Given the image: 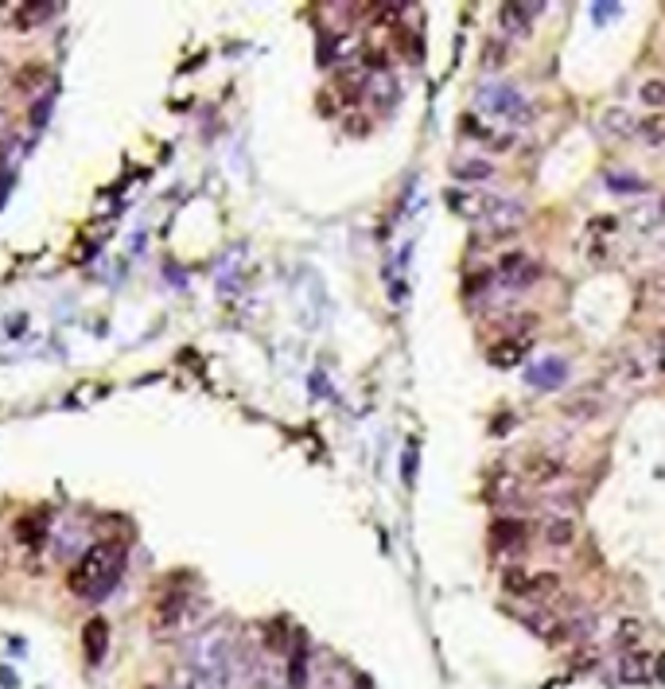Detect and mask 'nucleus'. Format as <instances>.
<instances>
[{"label": "nucleus", "instance_id": "obj_19", "mask_svg": "<svg viewBox=\"0 0 665 689\" xmlns=\"http://www.w3.org/2000/svg\"><path fill=\"white\" fill-rule=\"evenodd\" d=\"M39 82H43V67H24V71H20V86H24V90H32Z\"/></svg>", "mask_w": 665, "mask_h": 689}, {"label": "nucleus", "instance_id": "obj_10", "mask_svg": "<svg viewBox=\"0 0 665 689\" xmlns=\"http://www.w3.org/2000/svg\"><path fill=\"white\" fill-rule=\"evenodd\" d=\"M502 588H506L510 596H533V569H506Z\"/></svg>", "mask_w": 665, "mask_h": 689}, {"label": "nucleus", "instance_id": "obj_15", "mask_svg": "<svg viewBox=\"0 0 665 689\" xmlns=\"http://www.w3.org/2000/svg\"><path fill=\"white\" fill-rule=\"evenodd\" d=\"M455 176H459V180H487L490 164H483V160H467V164L455 168Z\"/></svg>", "mask_w": 665, "mask_h": 689}, {"label": "nucleus", "instance_id": "obj_22", "mask_svg": "<svg viewBox=\"0 0 665 689\" xmlns=\"http://www.w3.org/2000/svg\"><path fill=\"white\" fill-rule=\"evenodd\" d=\"M0 125H4V113H0Z\"/></svg>", "mask_w": 665, "mask_h": 689}, {"label": "nucleus", "instance_id": "obj_9", "mask_svg": "<svg viewBox=\"0 0 665 689\" xmlns=\"http://www.w3.org/2000/svg\"><path fill=\"white\" fill-rule=\"evenodd\" d=\"M634 133H638L646 145H665V113H650V117H642Z\"/></svg>", "mask_w": 665, "mask_h": 689}, {"label": "nucleus", "instance_id": "obj_18", "mask_svg": "<svg viewBox=\"0 0 665 689\" xmlns=\"http://www.w3.org/2000/svg\"><path fill=\"white\" fill-rule=\"evenodd\" d=\"M518 351H522V343H510V347H498V351H494V363H498V366L518 363Z\"/></svg>", "mask_w": 665, "mask_h": 689}, {"label": "nucleus", "instance_id": "obj_11", "mask_svg": "<svg viewBox=\"0 0 665 689\" xmlns=\"http://www.w3.org/2000/svg\"><path fill=\"white\" fill-rule=\"evenodd\" d=\"M623 678H627V682H646V678H654V658H646V654H627Z\"/></svg>", "mask_w": 665, "mask_h": 689}, {"label": "nucleus", "instance_id": "obj_4", "mask_svg": "<svg viewBox=\"0 0 665 689\" xmlns=\"http://www.w3.org/2000/svg\"><path fill=\"white\" fill-rule=\"evenodd\" d=\"M541 12H545V4H537V0H529V4H522V0L502 4V28L506 32H525Z\"/></svg>", "mask_w": 665, "mask_h": 689}, {"label": "nucleus", "instance_id": "obj_5", "mask_svg": "<svg viewBox=\"0 0 665 689\" xmlns=\"http://www.w3.org/2000/svg\"><path fill=\"white\" fill-rule=\"evenodd\" d=\"M82 647H86V658L90 666H98L105 658V647H109V623L105 619H90L86 631H82Z\"/></svg>", "mask_w": 665, "mask_h": 689}, {"label": "nucleus", "instance_id": "obj_3", "mask_svg": "<svg viewBox=\"0 0 665 689\" xmlns=\"http://www.w3.org/2000/svg\"><path fill=\"white\" fill-rule=\"evenodd\" d=\"M187 612V592H164V600L152 608V635H172Z\"/></svg>", "mask_w": 665, "mask_h": 689}, {"label": "nucleus", "instance_id": "obj_6", "mask_svg": "<svg viewBox=\"0 0 665 689\" xmlns=\"http://www.w3.org/2000/svg\"><path fill=\"white\" fill-rule=\"evenodd\" d=\"M490 542H494V549H522L525 526L518 518H498V522L490 526Z\"/></svg>", "mask_w": 665, "mask_h": 689}, {"label": "nucleus", "instance_id": "obj_1", "mask_svg": "<svg viewBox=\"0 0 665 689\" xmlns=\"http://www.w3.org/2000/svg\"><path fill=\"white\" fill-rule=\"evenodd\" d=\"M121 557H125V549H121L117 542L90 545V549H86V557H82V561L74 565V573H70V588H74L78 596H94V592L109 588V584L117 581Z\"/></svg>", "mask_w": 665, "mask_h": 689}, {"label": "nucleus", "instance_id": "obj_14", "mask_svg": "<svg viewBox=\"0 0 665 689\" xmlns=\"http://www.w3.org/2000/svg\"><path fill=\"white\" fill-rule=\"evenodd\" d=\"M638 98H642V106H650V109L665 106V82H662V78H650V82H642Z\"/></svg>", "mask_w": 665, "mask_h": 689}, {"label": "nucleus", "instance_id": "obj_2", "mask_svg": "<svg viewBox=\"0 0 665 689\" xmlns=\"http://www.w3.org/2000/svg\"><path fill=\"white\" fill-rule=\"evenodd\" d=\"M537 277H541V265L529 254H506L498 261V281L506 289H529Z\"/></svg>", "mask_w": 665, "mask_h": 689}, {"label": "nucleus", "instance_id": "obj_20", "mask_svg": "<svg viewBox=\"0 0 665 689\" xmlns=\"http://www.w3.org/2000/svg\"><path fill=\"white\" fill-rule=\"evenodd\" d=\"M654 678H658V682H665V651L654 658Z\"/></svg>", "mask_w": 665, "mask_h": 689}, {"label": "nucleus", "instance_id": "obj_21", "mask_svg": "<svg viewBox=\"0 0 665 689\" xmlns=\"http://www.w3.org/2000/svg\"><path fill=\"white\" fill-rule=\"evenodd\" d=\"M658 366L665 370V335H662V343H658Z\"/></svg>", "mask_w": 665, "mask_h": 689}, {"label": "nucleus", "instance_id": "obj_17", "mask_svg": "<svg viewBox=\"0 0 665 689\" xmlns=\"http://www.w3.org/2000/svg\"><path fill=\"white\" fill-rule=\"evenodd\" d=\"M564 413H568V417L576 413V421H592L595 413H599V405H595V401H568Z\"/></svg>", "mask_w": 665, "mask_h": 689}, {"label": "nucleus", "instance_id": "obj_7", "mask_svg": "<svg viewBox=\"0 0 665 689\" xmlns=\"http://www.w3.org/2000/svg\"><path fill=\"white\" fill-rule=\"evenodd\" d=\"M525 479L529 483H553V479H560V460L557 456H549V452H537V456H529L525 460Z\"/></svg>", "mask_w": 665, "mask_h": 689}, {"label": "nucleus", "instance_id": "obj_12", "mask_svg": "<svg viewBox=\"0 0 665 689\" xmlns=\"http://www.w3.org/2000/svg\"><path fill=\"white\" fill-rule=\"evenodd\" d=\"M603 125H607V129H615L619 137H634V129H638V121L630 117L627 109H611V113L603 117Z\"/></svg>", "mask_w": 665, "mask_h": 689}, {"label": "nucleus", "instance_id": "obj_13", "mask_svg": "<svg viewBox=\"0 0 665 689\" xmlns=\"http://www.w3.org/2000/svg\"><path fill=\"white\" fill-rule=\"evenodd\" d=\"M59 12V4H24L20 8V24L28 28V24H43V20H51Z\"/></svg>", "mask_w": 665, "mask_h": 689}, {"label": "nucleus", "instance_id": "obj_23", "mask_svg": "<svg viewBox=\"0 0 665 689\" xmlns=\"http://www.w3.org/2000/svg\"><path fill=\"white\" fill-rule=\"evenodd\" d=\"M662 207H665V203H662Z\"/></svg>", "mask_w": 665, "mask_h": 689}, {"label": "nucleus", "instance_id": "obj_16", "mask_svg": "<svg viewBox=\"0 0 665 689\" xmlns=\"http://www.w3.org/2000/svg\"><path fill=\"white\" fill-rule=\"evenodd\" d=\"M638 639H642V623H638V619H623V623H619V643H623V647H634Z\"/></svg>", "mask_w": 665, "mask_h": 689}, {"label": "nucleus", "instance_id": "obj_8", "mask_svg": "<svg viewBox=\"0 0 665 689\" xmlns=\"http://www.w3.org/2000/svg\"><path fill=\"white\" fill-rule=\"evenodd\" d=\"M545 542L553 549H564V545L576 542V522L572 518H549L545 522Z\"/></svg>", "mask_w": 665, "mask_h": 689}]
</instances>
